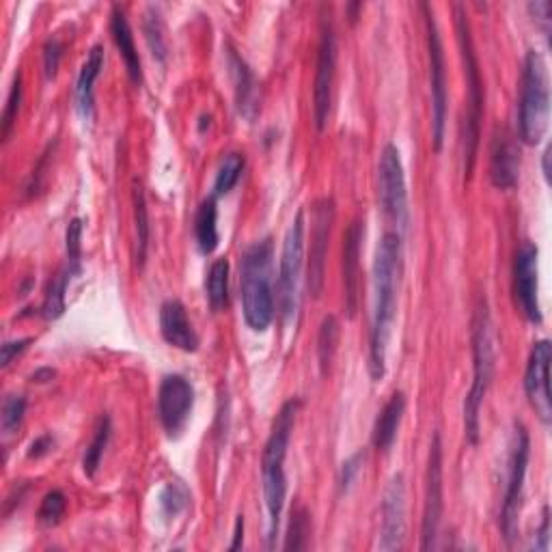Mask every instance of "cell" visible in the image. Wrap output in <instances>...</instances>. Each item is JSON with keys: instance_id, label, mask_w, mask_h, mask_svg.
I'll use <instances>...</instances> for the list:
<instances>
[{"instance_id": "obj_1", "label": "cell", "mask_w": 552, "mask_h": 552, "mask_svg": "<svg viewBox=\"0 0 552 552\" xmlns=\"http://www.w3.org/2000/svg\"><path fill=\"white\" fill-rule=\"evenodd\" d=\"M402 276V236L384 233L374 259V315L369 333V376L380 382L386 374V350L397 315V289Z\"/></svg>"}, {"instance_id": "obj_2", "label": "cell", "mask_w": 552, "mask_h": 552, "mask_svg": "<svg viewBox=\"0 0 552 552\" xmlns=\"http://www.w3.org/2000/svg\"><path fill=\"white\" fill-rule=\"evenodd\" d=\"M298 408V399H287L281 406L279 414H276V419L272 421L264 453H261V481H264V499L268 509V548L274 546L281 527V516L287 499L285 458L296 425Z\"/></svg>"}, {"instance_id": "obj_3", "label": "cell", "mask_w": 552, "mask_h": 552, "mask_svg": "<svg viewBox=\"0 0 552 552\" xmlns=\"http://www.w3.org/2000/svg\"><path fill=\"white\" fill-rule=\"evenodd\" d=\"M272 259V238L253 242L242 255V311L244 322L255 333H264L274 320Z\"/></svg>"}, {"instance_id": "obj_4", "label": "cell", "mask_w": 552, "mask_h": 552, "mask_svg": "<svg viewBox=\"0 0 552 552\" xmlns=\"http://www.w3.org/2000/svg\"><path fill=\"white\" fill-rule=\"evenodd\" d=\"M494 376V333L486 298H479L473 315V384L464 399V430L473 447L481 436V406Z\"/></svg>"}, {"instance_id": "obj_5", "label": "cell", "mask_w": 552, "mask_h": 552, "mask_svg": "<svg viewBox=\"0 0 552 552\" xmlns=\"http://www.w3.org/2000/svg\"><path fill=\"white\" fill-rule=\"evenodd\" d=\"M455 16V33H458V44L464 61V76H466V126H464V177L466 182L473 177V169L477 162V149H479V136H481V119H483V80L481 69L475 52V41L471 22L462 5L453 7Z\"/></svg>"}, {"instance_id": "obj_6", "label": "cell", "mask_w": 552, "mask_h": 552, "mask_svg": "<svg viewBox=\"0 0 552 552\" xmlns=\"http://www.w3.org/2000/svg\"><path fill=\"white\" fill-rule=\"evenodd\" d=\"M550 119V80L544 57L529 50L522 63L520 102H518V132L527 145H537L548 130Z\"/></svg>"}, {"instance_id": "obj_7", "label": "cell", "mask_w": 552, "mask_h": 552, "mask_svg": "<svg viewBox=\"0 0 552 552\" xmlns=\"http://www.w3.org/2000/svg\"><path fill=\"white\" fill-rule=\"evenodd\" d=\"M425 18V33H427V52H430V82H432V145L434 151L443 149L445 128H447V113H449V91H447V61L443 39H440L438 22L434 16L432 5H419Z\"/></svg>"}, {"instance_id": "obj_8", "label": "cell", "mask_w": 552, "mask_h": 552, "mask_svg": "<svg viewBox=\"0 0 552 552\" xmlns=\"http://www.w3.org/2000/svg\"><path fill=\"white\" fill-rule=\"evenodd\" d=\"M302 268H305V212H298L294 223L289 225L283 242L279 281H276V292H279V311L283 322L292 320L300 305V279Z\"/></svg>"}, {"instance_id": "obj_9", "label": "cell", "mask_w": 552, "mask_h": 552, "mask_svg": "<svg viewBox=\"0 0 552 552\" xmlns=\"http://www.w3.org/2000/svg\"><path fill=\"white\" fill-rule=\"evenodd\" d=\"M529 455H531V440H529L527 427L522 423H516L514 445H512V453H509L507 486H505L503 507H501V533L507 546H514V542L518 540V522H520V509H522L524 479H527V468H529Z\"/></svg>"}, {"instance_id": "obj_10", "label": "cell", "mask_w": 552, "mask_h": 552, "mask_svg": "<svg viewBox=\"0 0 552 552\" xmlns=\"http://www.w3.org/2000/svg\"><path fill=\"white\" fill-rule=\"evenodd\" d=\"M378 197L384 216L391 220V225L397 227V233H402L410 225L408 212V188H406V173L402 154L393 143H386L380 164H378Z\"/></svg>"}, {"instance_id": "obj_11", "label": "cell", "mask_w": 552, "mask_h": 552, "mask_svg": "<svg viewBox=\"0 0 552 552\" xmlns=\"http://www.w3.org/2000/svg\"><path fill=\"white\" fill-rule=\"evenodd\" d=\"M445 477H443V438L436 432L430 445L425 475V505H423V550H432L438 537L440 520L445 512Z\"/></svg>"}, {"instance_id": "obj_12", "label": "cell", "mask_w": 552, "mask_h": 552, "mask_svg": "<svg viewBox=\"0 0 552 552\" xmlns=\"http://www.w3.org/2000/svg\"><path fill=\"white\" fill-rule=\"evenodd\" d=\"M335 67H337V37L333 22H322L320 46H317V65H315V85H313V119L315 128L324 130L333 104L335 87Z\"/></svg>"}, {"instance_id": "obj_13", "label": "cell", "mask_w": 552, "mask_h": 552, "mask_svg": "<svg viewBox=\"0 0 552 552\" xmlns=\"http://www.w3.org/2000/svg\"><path fill=\"white\" fill-rule=\"evenodd\" d=\"M514 294L520 311L531 324H542L540 307V251L533 242H522L514 261Z\"/></svg>"}, {"instance_id": "obj_14", "label": "cell", "mask_w": 552, "mask_h": 552, "mask_svg": "<svg viewBox=\"0 0 552 552\" xmlns=\"http://www.w3.org/2000/svg\"><path fill=\"white\" fill-rule=\"evenodd\" d=\"M335 223V201L330 197L317 199L311 210V251H309V276L307 285L313 298H320L324 292L326 279V257H328V242L330 229Z\"/></svg>"}, {"instance_id": "obj_15", "label": "cell", "mask_w": 552, "mask_h": 552, "mask_svg": "<svg viewBox=\"0 0 552 552\" xmlns=\"http://www.w3.org/2000/svg\"><path fill=\"white\" fill-rule=\"evenodd\" d=\"M192 408H195V386L179 374L164 376L158 389V417L171 438L182 434Z\"/></svg>"}, {"instance_id": "obj_16", "label": "cell", "mask_w": 552, "mask_h": 552, "mask_svg": "<svg viewBox=\"0 0 552 552\" xmlns=\"http://www.w3.org/2000/svg\"><path fill=\"white\" fill-rule=\"evenodd\" d=\"M382 529H380V550H399L406 540V481L397 473L386 483L382 494Z\"/></svg>"}, {"instance_id": "obj_17", "label": "cell", "mask_w": 552, "mask_h": 552, "mask_svg": "<svg viewBox=\"0 0 552 552\" xmlns=\"http://www.w3.org/2000/svg\"><path fill=\"white\" fill-rule=\"evenodd\" d=\"M550 341L540 339L533 343V350L524 371V391L540 421L548 427L552 421L550 404Z\"/></svg>"}, {"instance_id": "obj_18", "label": "cell", "mask_w": 552, "mask_h": 552, "mask_svg": "<svg viewBox=\"0 0 552 552\" xmlns=\"http://www.w3.org/2000/svg\"><path fill=\"white\" fill-rule=\"evenodd\" d=\"M365 238L363 218H354L343 236V300L350 317L358 309V292H361V244Z\"/></svg>"}, {"instance_id": "obj_19", "label": "cell", "mask_w": 552, "mask_h": 552, "mask_svg": "<svg viewBox=\"0 0 552 552\" xmlns=\"http://www.w3.org/2000/svg\"><path fill=\"white\" fill-rule=\"evenodd\" d=\"M520 145L507 128L496 130L490 145V179L496 188L512 190L520 177Z\"/></svg>"}, {"instance_id": "obj_20", "label": "cell", "mask_w": 552, "mask_h": 552, "mask_svg": "<svg viewBox=\"0 0 552 552\" xmlns=\"http://www.w3.org/2000/svg\"><path fill=\"white\" fill-rule=\"evenodd\" d=\"M160 335L173 348L182 352H197L199 337L188 320V311L182 300L171 298L160 307Z\"/></svg>"}, {"instance_id": "obj_21", "label": "cell", "mask_w": 552, "mask_h": 552, "mask_svg": "<svg viewBox=\"0 0 552 552\" xmlns=\"http://www.w3.org/2000/svg\"><path fill=\"white\" fill-rule=\"evenodd\" d=\"M229 69L233 76V85H236V108L240 117L246 121H255L259 113V85L253 74V69L240 57L236 50H229Z\"/></svg>"}, {"instance_id": "obj_22", "label": "cell", "mask_w": 552, "mask_h": 552, "mask_svg": "<svg viewBox=\"0 0 552 552\" xmlns=\"http://www.w3.org/2000/svg\"><path fill=\"white\" fill-rule=\"evenodd\" d=\"M110 35H113V39H115V46L121 54L123 65H126V72H128L130 80L134 82V85H141L143 82L141 57H138L132 26L128 22L126 11H123L119 5H115L113 11H110Z\"/></svg>"}, {"instance_id": "obj_23", "label": "cell", "mask_w": 552, "mask_h": 552, "mask_svg": "<svg viewBox=\"0 0 552 552\" xmlns=\"http://www.w3.org/2000/svg\"><path fill=\"white\" fill-rule=\"evenodd\" d=\"M404 412H406V395L402 391H395L376 419L374 434H371V445H374V449H378L380 453L391 451L399 432V425H402Z\"/></svg>"}, {"instance_id": "obj_24", "label": "cell", "mask_w": 552, "mask_h": 552, "mask_svg": "<svg viewBox=\"0 0 552 552\" xmlns=\"http://www.w3.org/2000/svg\"><path fill=\"white\" fill-rule=\"evenodd\" d=\"M104 67V48L93 46L89 57L82 65L76 80V108L82 119H93L95 113V80L100 78Z\"/></svg>"}, {"instance_id": "obj_25", "label": "cell", "mask_w": 552, "mask_h": 552, "mask_svg": "<svg viewBox=\"0 0 552 552\" xmlns=\"http://www.w3.org/2000/svg\"><path fill=\"white\" fill-rule=\"evenodd\" d=\"M195 240L203 255H212L218 248V199L214 195L203 199L197 207Z\"/></svg>"}, {"instance_id": "obj_26", "label": "cell", "mask_w": 552, "mask_h": 552, "mask_svg": "<svg viewBox=\"0 0 552 552\" xmlns=\"http://www.w3.org/2000/svg\"><path fill=\"white\" fill-rule=\"evenodd\" d=\"M132 201H134V225H136V261L138 266L145 264L147 248H149V212L145 203V192L138 179L132 184Z\"/></svg>"}, {"instance_id": "obj_27", "label": "cell", "mask_w": 552, "mask_h": 552, "mask_svg": "<svg viewBox=\"0 0 552 552\" xmlns=\"http://www.w3.org/2000/svg\"><path fill=\"white\" fill-rule=\"evenodd\" d=\"M74 276H78V274L69 266H65L50 281V285L46 289L44 305H41V315H44L46 320H59V317L65 313V292H67V287H69V283H72Z\"/></svg>"}, {"instance_id": "obj_28", "label": "cell", "mask_w": 552, "mask_h": 552, "mask_svg": "<svg viewBox=\"0 0 552 552\" xmlns=\"http://www.w3.org/2000/svg\"><path fill=\"white\" fill-rule=\"evenodd\" d=\"M205 292L212 311H220L227 307V298H229V261L227 259H216L210 266V272H207V281H205Z\"/></svg>"}, {"instance_id": "obj_29", "label": "cell", "mask_w": 552, "mask_h": 552, "mask_svg": "<svg viewBox=\"0 0 552 552\" xmlns=\"http://www.w3.org/2000/svg\"><path fill=\"white\" fill-rule=\"evenodd\" d=\"M339 320L335 315H326L317 335V363H320V374L326 376L333 367L337 345H339Z\"/></svg>"}, {"instance_id": "obj_30", "label": "cell", "mask_w": 552, "mask_h": 552, "mask_svg": "<svg viewBox=\"0 0 552 552\" xmlns=\"http://www.w3.org/2000/svg\"><path fill=\"white\" fill-rule=\"evenodd\" d=\"M110 434H113V423H110L108 414L100 417L98 425H95V434L91 438V445L85 451V458H82V471L87 477H95L100 468V462L104 458V451L110 443Z\"/></svg>"}, {"instance_id": "obj_31", "label": "cell", "mask_w": 552, "mask_h": 552, "mask_svg": "<svg viewBox=\"0 0 552 552\" xmlns=\"http://www.w3.org/2000/svg\"><path fill=\"white\" fill-rule=\"evenodd\" d=\"M143 33H145L151 54H154V59L160 63L167 61V57H169L167 31H164V22H162V16L156 7H147V11H145Z\"/></svg>"}, {"instance_id": "obj_32", "label": "cell", "mask_w": 552, "mask_h": 552, "mask_svg": "<svg viewBox=\"0 0 552 552\" xmlns=\"http://www.w3.org/2000/svg\"><path fill=\"white\" fill-rule=\"evenodd\" d=\"M244 167H246V160H244V154H229L223 164H220V169L216 173V179H214V188H212V195L216 199L220 197H227L229 192L236 188V184L240 182V177L244 173Z\"/></svg>"}, {"instance_id": "obj_33", "label": "cell", "mask_w": 552, "mask_h": 552, "mask_svg": "<svg viewBox=\"0 0 552 552\" xmlns=\"http://www.w3.org/2000/svg\"><path fill=\"white\" fill-rule=\"evenodd\" d=\"M190 501V492L184 483H167L160 492V509L167 518H177L182 512H186Z\"/></svg>"}, {"instance_id": "obj_34", "label": "cell", "mask_w": 552, "mask_h": 552, "mask_svg": "<svg viewBox=\"0 0 552 552\" xmlns=\"http://www.w3.org/2000/svg\"><path fill=\"white\" fill-rule=\"evenodd\" d=\"M311 535V516L305 507L294 509L292 520H289V531H287V542L285 550H305L307 540Z\"/></svg>"}, {"instance_id": "obj_35", "label": "cell", "mask_w": 552, "mask_h": 552, "mask_svg": "<svg viewBox=\"0 0 552 552\" xmlns=\"http://www.w3.org/2000/svg\"><path fill=\"white\" fill-rule=\"evenodd\" d=\"M20 104H22V74L18 72L16 78H13V85H11L9 95H7L3 119H0V136H3V141H9L11 130H13V126H16Z\"/></svg>"}, {"instance_id": "obj_36", "label": "cell", "mask_w": 552, "mask_h": 552, "mask_svg": "<svg viewBox=\"0 0 552 552\" xmlns=\"http://www.w3.org/2000/svg\"><path fill=\"white\" fill-rule=\"evenodd\" d=\"M24 414H26V397L24 395H7L3 402V410H0V427H3L5 436L20 430Z\"/></svg>"}, {"instance_id": "obj_37", "label": "cell", "mask_w": 552, "mask_h": 552, "mask_svg": "<svg viewBox=\"0 0 552 552\" xmlns=\"http://www.w3.org/2000/svg\"><path fill=\"white\" fill-rule=\"evenodd\" d=\"M65 507H67L65 494L61 490H52L44 496V501H41L37 520L44 524V527H54V524H59V520L63 518Z\"/></svg>"}, {"instance_id": "obj_38", "label": "cell", "mask_w": 552, "mask_h": 552, "mask_svg": "<svg viewBox=\"0 0 552 552\" xmlns=\"http://www.w3.org/2000/svg\"><path fill=\"white\" fill-rule=\"evenodd\" d=\"M82 220L74 218L72 223L67 227L65 233V246H67V266L72 268L76 274H80L82 270Z\"/></svg>"}, {"instance_id": "obj_39", "label": "cell", "mask_w": 552, "mask_h": 552, "mask_svg": "<svg viewBox=\"0 0 552 552\" xmlns=\"http://www.w3.org/2000/svg\"><path fill=\"white\" fill-rule=\"evenodd\" d=\"M41 52H44V76L48 80H52L54 76H57L61 59H63L61 39H57V37L46 39V44H44V48H41Z\"/></svg>"}, {"instance_id": "obj_40", "label": "cell", "mask_w": 552, "mask_h": 552, "mask_svg": "<svg viewBox=\"0 0 552 552\" xmlns=\"http://www.w3.org/2000/svg\"><path fill=\"white\" fill-rule=\"evenodd\" d=\"M363 464H365V451H356L354 455H350V458L343 462L341 475H339V490L341 492H348L352 488V483L358 477V473H361Z\"/></svg>"}, {"instance_id": "obj_41", "label": "cell", "mask_w": 552, "mask_h": 552, "mask_svg": "<svg viewBox=\"0 0 552 552\" xmlns=\"http://www.w3.org/2000/svg\"><path fill=\"white\" fill-rule=\"evenodd\" d=\"M529 11L535 16V20L542 24V31L548 37L550 35V22H552V3L550 0H537V3L529 5Z\"/></svg>"}, {"instance_id": "obj_42", "label": "cell", "mask_w": 552, "mask_h": 552, "mask_svg": "<svg viewBox=\"0 0 552 552\" xmlns=\"http://www.w3.org/2000/svg\"><path fill=\"white\" fill-rule=\"evenodd\" d=\"M33 339L31 337H26V339H18V341H7L3 345V358H0V363H3V369H7L13 361H16V358L29 348V343Z\"/></svg>"}, {"instance_id": "obj_43", "label": "cell", "mask_w": 552, "mask_h": 552, "mask_svg": "<svg viewBox=\"0 0 552 552\" xmlns=\"http://www.w3.org/2000/svg\"><path fill=\"white\" fill-rule=\"evenodd\" d=\"M537 537H540V542H535L533 548L540 552H546L548 542H550V509L548 507H544V512H542V527H540V531H537Z\"/></svg>"}, {"instance_id": "obj_44", "label": "cell", "mask_w": 552, "mask_h": 552, "mask_svg": "<svg viewBox=\"0 0 552 552\" xmlns=\"http://www.w3.org/2000/svg\"><path fill=\"white\" fill-rule=\"evenodd\" d=\"M54 447V438L50 434H44L33 440V445L29 449V458H44L46 453H50V449Z\"/></svg>"}, {"instance_id": "obj_45", "label": "cell", "mask_w": 552, "mask_h": 552, "mask_svg": "<svg viewBox=\"0 0 552 552\" xmlns=\"http://www.w3.org/2000/svg\"><path fill=\"white\" fill-rule=\"evenodd\" d=\"M242 542H244V516L240 514L238 520H236V529H233V542H231L229 550L242 548Z\"/></svg>"}, {"instance_id": "obj_46", "label": "cell", "mask_w": 552, "mask_h": 552, "mask_svg": "<svg viewBox=\"0 0 552 552\" xmlns=\"http://www.w3.org/2000/svg\"><path fill=\"white\" fill-rule=\"evenodd\" d=\"M54 376H57V371H54V369H39L31 376V380L33 382H50Z\"/></svg>"}, {"instance_id": "obj_47", "label": "cell", "mask_w": 552, "mask_h": 552, "mask_svg": "<svg viewBox=\"0 0 552 552\" xmlns=\"http://www.w3.org/2000/svg\"><path fill=\"white\" fill-rule=\"evenodd\" d=\"M550 154H552V147L548 145L546 151H544V156H542V169H544V177H546L548 184H550Z\"/></svg>"}, {"instance_id": "obj_48", "label": "cell", "mask_w": 552, "mask_h": 552, "mask_svg": "<svg viewBox=\"0 0 552 552\" xmlns=\"http://www.w3.org/2000/svg\"><path fill=\"white\" fill-rule=\"evenodd\" d=\"M361 9H363V5H358V3L348 5V11H350V22H352V24L358 20V11H361Z\"/></svg>"}]
</instances>
